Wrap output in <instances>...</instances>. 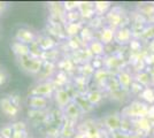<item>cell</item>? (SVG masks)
<instances>
[{"label": "cell", "instance_id": "22", "mask_svg": "<svg viewBox=\"0 0 154 138\" xmlns=\"http://www.w3.org/2000/svg\"><path fill=\"white\" fill-rule=\"evenodd\" d=\"M66 112L69 116H72V118H77L78 116V108H77V105H72V104H69V105L66 107Z\"/></svg>", "mask_w": 154, "mask_h": 138}, {"label": "cell", "instance_id": "30", "mask_svg": "<svg viewBox=\"0 0 154 138\" xmlns=\"http://www.w3.org/2000/svg\"><path fill=\"white\" fill-rule=\"evenodd\" d=\"M0 138H1V137H0Z\"/></svg>", "mask_w": 154, "mask_h": 138}, {"label": "cell", "instance_id": "6", "mask_svg": "<svg viewBox=\"0 0 154 138\" xmlns=\"http://www.w3.org/2000/svg\"><path fill=\"white\" fill-rule=\"evenodd\" d=\"M15 38L19 43L29 45V44H32L35 41V33L29 29H19Z\"/></svg>", "mask_w": 154, "mask_h": 138}, {"label": "cell", "instance_id": "1", "mask_svg": "<svg viewBox=\"0 0 154 138\" xmlns=\"http://www.w3.org/2000/svg\"><path fill=\"white\" fill-rule=\"evenodd\" d=\"M148 106L146 104H143L140 101H134L129 106H127L122 111V116L124 118H146L148 115Z\"/></svg>", "mask_w": 154, "mask_h": 138}, {"label": "cell", "instance_id": "24", "mask_svg": "<svg viewBox=\"0 0 154 138\" xmlns=\"http://www.w3.org/2000/svg\"><path fill=\"white\" fill-rule=\"evenodd\" d=\"M130 89H131V91L135 92V93H140L141 91H143V86L140 85V84H138L137 82H132V84H131V86H130Z\"/></svg>", "mask_w": 154, "mask_h": 138}, {"label": "cell", "instance_id": "28", "mask_svg": "<svg viewBox=\"0 0 154 138\" xmlns=\"http://www.w3.org/2000/svg\"><path fill=\"white\" fill-rule=\"evenodd\" d=\"M127 138H143V137H141L140 135H138V133H129Z\"/></svg>", "mask_w": 154, "mask_h": 138}, {"label": "cell", "instance_id": "26", "mask_svg": "<svg viewBox=\"0 0 154 138\" xmlns=\"http://www.w3.org/2000/svg\"><path fill=\"white\" fill-rule=\"evenodd\" d=\"M6 7H7L6 2H2V1H0V13H2V12L6 9Z\"/></svg>", "mask_w": 154, "mask_h": 138}, {"label": "cell", "instance_id": "11", "mask_svg": "<svg viewBox=\"0 0 154 138\" xmlns=\"http://www.w3.org/2000/svg\"><path fill=\"white\" fill-rule=\"evenodd\" d=\"M114 38L116 39L117 43H120V44H125V43L130 41V39H131V31L129 30L128 28L120 29V30L115 33Z\"/></svg>", "mask_w": 154, "mask_h": 138}, {"label": "cell", "instance_id": "29", "mask_svg": "<svg viewBox=\"0 0 154 138\" xmlns=\"http://www.w3.org/2000/svg\"><path fill=\"white\" fill-rule=\"evenodd\" d=\"M149 138H154V136H152V137H149Z\"/></svg>", "mask_w": 154, "mask_h": 138}, {"label": "cell", "instance_id": "20", "mask_svg": "<svg viewBox=\"0 0 154 138\" xmlns=\"http://www.w3.org/2000/svg\"><path fill=\"white\" fill-rule=\"evenodd\" d=\"M93 7H94V11H97V12L105 13V12H107V9L110 7V2H107V1H98V2H96L93 5Z\"/></svg>", "mask_w": 154, "mask_h": 138}, {"label": "cell", "instance_id": "15", "mask_svg": "<svg viewBox=\"0 0 154 138\" xmlns=\"http://www.w3.org/2000/svg\"><path fill=\"white\" fill-rule=\"evenodd\" d=\"M136 125H137V128H139L143 132H147L151 130V122L148 121L147 118H138V120L136 121Z\"/></svg>", "mask_w": 154, "mask_h": 138}, {"label": "cell", "instance_id": "2", "mask_svg": "<svg viewBox=\"0 0 154 138\" xmlns=\"http://www.w3.org/2000/svg\"><path fill=\"white\" fill-rule=\"evenodd\" d=\"M19 63L24 72L30 74H37L43 68V60L39 58H33L31 55L19 57Z\"/></svg>", "mask_w": 154, "mask_h": 138}, {"label": "cell", "instance_id": "3", "mask_svg": "<svg viewBox=\"0 0 154 138\" xmlns=\"http://www.w3.org/2000/svg\"><path fill=\"white\" fill-rule=\"evenodd\" d=\"M0 109L8 118H15V116H17L20 112L19 106L16 105L12 99L7 98V97H2L0 99Z\"/></svg>", "mask_w": 154, "mask_h": 138}, {"label": "cell", "instance_id": "17", "mask_svg": "<svg viewBox=\"0 0 154 138\" xmlns=\"http://www.w3.org/2000/svg\"><path fill=\"white\" fill-rule=\"evenodd\" d=\"M79 8H81V13L83 14L85 17H91L93 13H94V7L91 4H82L79 5Z\"/></svg>", "mask_w": 154, "mask_h": 138}, {"label": "cell", "instance_id": "7", "mask_svg": "<svg viewBox=\"0 0 154 138\" xmlns=\"http://www.w3.org/2000/svg\"><path fill=\"white\" fill-rule=\"evenodd\" d=\"M121 121L122 118L119 114H110L105 118V125L110 131H116V130H120L121 128Z\"/></svg>", "mask_w": 154, "mask_h": 138}, {"label": "cell", "instance_id": "8", "mask_svg": "<svg viewBox=\"0 0 154 138\" xmlns=\"http://www.w3.org/2000/svg\"><path fill=\"white\" fill-rule=\"evenodd\" d=\"M55 101H57V104L59 105V107L64 108V107H67V106L70 104L71 99L68 92L66 91V90H63V89H60V90H58V91L55 92Z\"/></svg>", "mask_w": 154, "mask_h": 138}, {"label": "cell", "instance_id": "16", "mask_svg": "<svg viewBox=\"0 0 154 138\" xmlns=\"http://www.w3.org/2000/svg\"><path fill=\"white\" fill-rule=\"evenodd\" d=\"M136 82L138 84H140L141 86H147L149 83H151V76L148 75L147 72H141L137 75V78H136Z\"/></svg>", "mask_w": 154, "mask_h": 138}, {"label": "cell", "instance_id": "14", "mask_svg": "<svg viewBox=\"0 0 154 138\" xmlns=\"http://www.w3.org/2000/svg\"><path fill=\"white\" fill-rule=\"evenodd\" d=\"M86 100L90 103L91 105H97L99 104L101 100H103V94L99 91H91L88 97H86Z\"/></svg>", "mask_w": 154, "mask_h": 138}, {"label": "cell", "instance_id": "27", "mask_svg": "<svg viewBox=\"0 0 154 138\" xmlns=\"http://www.w3.org/2000/svg\"><path fill=\"white\" fill-rule=\"evenodd\" d=\"M5 81H6V76L4 75V72H0V85H1V84H4V83H5Z\"/></svg>", "mask_w": 154, "mask_h": 138}, {"label": "cell", "instance_id": "18", "mask_svg": "<svg viewBox=\"0 0 154 138\" xmlns=\"http://www.w3.org/2000/svg\"><path fill=\"white\" fill-rule=\"evenodd\" d=\"M141 98L144 100H146L147 103H154V90L153 89H149V87H146V89H143V91L140 92Z\"/></svg>", "mask_w": 154, "mask_h": 138}, {"label": "cell", "instance_id": "21", "mask_svg": "<svg viewBox=\"0 0 154 138\" xmlns=\"http://www.w3.org/2000/svg\"><path fill=\"white\" fill-rule=\"evenodd\" d=\"M81 24L79 23H69V26H68V28H67V31H68V33L69 35H76V33L79 32V30H81Z\"/></svg>", "mask_w": 154, "mask_h": 138}, {"label": "cell", "instance_id": "9", "mask_svg": "<svg viewBox=\"0 0 154 138\" xmlns=\"http://www.w3.org/2000/svg\"><path fill=\"white\" fill-rule=\"evenodd\" d=\"M117 83L121 89L123 90H128L132 84V78L131 75L127 72H121L119 74V78H117Z\"/></svg>", "mask_w": 154, "mask_h": 138}, {"label": "cell", "instance_id": "19", "mask_svg": "<svg viewBox=\"0 0 154 138\" xmlns=\"http://www.w3.org/2000/svg\"><path fill=\"white\" fill-rule=\"evenodd\" d=\"M13 133H14V129L11 124L4 125L0 129V137L1 138H12Z\"/></svg>", "mask_w": 154, "mask_h": 138}, {"label": "cell", "instance_id": "13", "mask_svg": "<svg viewBox=\"0 0 154 138\" xmlns=\"http://www.w3.org/2000/svg\"><path fill=\"white\" fill-rule=\"evenodd\" d=\"M114 36H115V32H114L113 29L105 28L103 30V32H101V43H103V45L112 43V40L114 39Z\"/></svg>", "mask_w": 154, "mask_h": 138}, {"label": "cell", "instance_id": "23", "mask_svg": "<svg viewBox=\"0 0 154 138\" xmlns=\"http://www.w3.org/2000/svg\"><path fill=\"white\" fill-rule=\"evenodd\" d=\"M94 76H96L97 81H103V79L107 78L108 72H106V70H103V69H98L96 72V74H94Z\"/></svg>", "mask_w": 154, "mask_h": 138}, {"label": "cell", "instance_id": "12", "mask_svg": "<svg viewBox=\"0 0 154 138\" xmlns=\"http://www.w3.org/2000/svg\"><path fill=\"white\" fill-rule=\"evenodd\" d=\"M90 51L94 55H101L105 52V45L99 40H93L90 44Z\"/></svg>", "mask_w": 154, "mask_h": 138}, {"label": "cell", "instance_id": "4", "mask_svg": "<svg viewBox=\"0 0 154 138\" xmlns=\"http://www.w3.org/2000/svg\"><path fill=\"white\" fill-rule=\"evenodd\" d=\"M54 90H55V86L52 83L44 82V83H40L33 87V90L31 91V96H40V97L47 98L54 92Z\"/></svg>", "mask_w": 154, "mask_h": 138}, {"label": "cell", "instance_id": "10", "mask_svg": "<svg viewBox=\"0 0 154 138\" xmlns=\"http://www.w3.org/2000/svg\"><path fill=\"white\" fill-rule=\"evenodd\" d=\"M13 52L17 55V57H26V55H30V46L26 45V44H22L19 41H15L13 45Z\"/></svg>", "mask_w": 154, "mask_h": 138}, {"label": "cell", "instance_id": "5", "mask_svg": "<svg viewBox=\"0 0 154 138\" xmlns=\"http://www.w3.org/2000/svg\"><path fill=\"white\" fill-rule=\"evenodd\" d=\"M48 105V99L45 97H40V96H30L28 98V106L32 109H44Z\"/></svg>", "mask_w": 154, "mask_h": 138}, {"label": "cell", "instance_id": "25", "mask_svg": "<svg viewBox=\"0 0 154 138\" xmlns=\"http://www.w3.org/2000/svg\"><path fill=\"white\" fill-rule=\"evenodd\" d=\"M64 7H66V9H68V11L72 12V11H75L77 7H78V4H77V2H75V1H71V2H66V4H64Z\"/></svg>", "mask_w": 154, "mask_h": 138}]
</instances>
